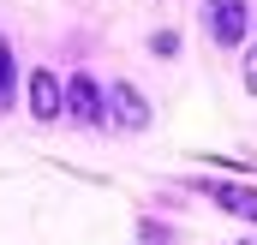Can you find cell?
Listing matches in <instances>:
<instances>
[{"instance_id": "52a82bcc", "label": "cell", "mask_w": 257, "mask_h": 245, "mask_svg": "<svg viewBox=\"0 0 257 245\" xmlns=\"http://www.w3.org/2000/svg\"><path fill=\"white\" fill-rule=\"evenodd\" d=\"M150 48L168 60V54H180V36H174V30H156V36H150Z\"/></svg>"}, {"instance_id": "9c48e42d", "label": "cell", "mask_w": 257, "mask_h": 245, "mask_svg": "<svg viewBox=\"0 0 257 245\" xmlns=\"http://www.w3.org/2000/svg\"><path fill=\"white\" fill-rule=\"evenodd\" d=\"M245 90H251V96H257V48H251V54H245Z\"/></svg>"}, {"instance_id": "8992f818", "label": "cell", "mask_w": 257, "mask_h": 245, "mask_svg": "<svg viewBox=\"0 0 257 245\" xmlns=\"http://www.w3.org/2000/svg\"><path fill=\"white\" fill-rule=\"evenodd\" d=\"M18 102V60H12V48L0 42V114Z\"/></svg>"}, {"instance_id": "277c9868", "label": "cell", "mask_w": 257, "mask_h": 245, "mask_svg": "<svg viewBox=\"0 0 257 245\" xmlns=\"http://www.w3.org/2000/svg\"><path fill=\"white\" fill-rule=\"evenodd\" d=\"M66 114H72V120H84V126L102 120V90H96L84 72H72V84H66Z\"/></svg>"}, {"instance_id": "7a4b0ae2", "label": "cell", "mask_w": 257, "mask_h": 245, "mask_svg": "<svg viewBox=\"0 0 257 245\" xmlns=\"http://www.w3.org/2000/svg\"><path fill=\"white\" fill-rule=\"evenodd\" d=\"M102 102H108L102 114L120 126V132H144V126H150V102H144V90H138V84H114Z\"/></svg>"}, {"instance_id": "ba28073f", "label": "cell", "mask_w": 257, "mask_h": 245, "mask_svg": "<svg viewBox=\"0 0 257 245\" xmlns=\"http://www.w3.org/2000/svg\"><path fill=\"white\" fill-rule=\"evenodd\" d=\"M138 245H168V233H162L156 221H144V227H138Z\"/></svg>"}, {"instance_id": "3957f363", "label": "cell", "mask_w": 257, "mask_h": 245, "mask_svg": "<svg viewBox=\"0 0 257 245\" xmlns=\"http://www.w3.org/2000/svg\"><path fill=\"white\" fill-rule=\"evenodd\" d=\"M30 114L36 120H60L66 114V84L42 66V72H30Z\"/></svg>"}, {"instance_id": "6da1fadb", "label": "cell", "mask_w": 257, "mask_h": 245, "mask_svg": "<svg viewBox=\"0 0 257 245\" xmlns=\"http://www.w3.org/2000/svg\"><path fill=\"white\" fill-rule=\"evenodd\" d=\"M203 30H209V42L233 48V42H245V30H251V6H245V0H203Z\"/></svg>"}, {"instance_id": "5b68a950", "label": "cell", "mask_w": 257, "mask_h": 245, "mask_svg": "<svg viewBox=\"0 0 257 245\" xmlns=\"http://www.w3.org/2000/svg\"><path fill=\"white\" fill-rule=\"evenodd\" d=\"M209 197H215L227 215H239V221H257V185H209Z\"/></svg>"}]
</instances>
